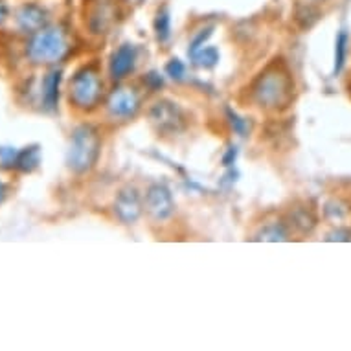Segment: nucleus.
<instances>
[{"mask_svg": "<svg viewBox=\"0 0 351 351\" xmlns=\"http://www.w3.org/2000/svg\"><path fill=\"white\" fill-rule=\"evenodd\" d=\"M48 13L45 8L37 6V4H24L17 12V24L19 28L26 32V34H35L47 26Z\"/></svg>", "mask_w": 351, "mask_h": 351, "instance_id": "9", "label": "nucleus"}, {"mask_svg": "<svg viewBox=\"0 0 351 351\" xmlns=\"http://www.w3.org/2000/svg\"><path fill=\"white\" fill-rule=\"evenodd\" d=\"M4 197H6V186L0 182V202L4 201Z\"/></svg>", "mask_w": 351, "mask_h": 351, "instance_id": "24", "label": "nucleus"}, {"mask_svg": "<svg viewBox=\"0 0 351 351\" xmlns=\"http://www.w3.org/2000/svg\"><path fill=\"white\" fill-rule=\"evenodd\" d=\"M144 206L151 217L156 221H166L175 212V201H173L171 191L164 184H153L145 193Z\"/></svg>", "mask_w": 351, "mask_h": 351, "instance_id": "6", "label": "nucleus"}, {"mask_svg": "<svg viewBox=\"0 0 351 351\" xmlns=\"http://www.w3.org/2000/svg\"><path fill=\"white\" fill-rule=\"evenodd\" d=\"M155 32L156 39L160 40V43H166L169 39V35H171V15H169L167 8H162L160 12L156 13Z\"/></svg>", "mask_w": 351, "mask_h": 351, "instance_id": "15", "label": "nucleus"}, {"mask_svg": "<svg viewBox=\"0 0 351 351\" xmlns=\"http://www.w3.org/2000/svg\"><path fill=\"white\" fill-rule=\"evenodd\" d=\"M40 164V149L39 145H32V147H26V149L19 151L17 158V169L24 173L34 171L35 167Z\"/></svg>", "mask_w": 351, "mask_h": 351, "instance_id": "13", "label": "nucleus"}, {"mask_svg": "<svg viewBox=\"0 0 351 351\" xmlns=\"http://www.w3.org/2000/svg\"><path fill=\"white\" fill-rule=\"evenodd\" d=\"M114 210L120 221H123L127 225L134 223L142 213V199H140L138 190L133 186H127V188L120 190V193L116 195Z\"/></svg>", "mask_w": 351, "mask_h": 351, "instance_id": "8", "label": "nucleus"}, {"mask_svg": "<svg viewBox=\"0 0 351 351\" xmlns=\"http://www.w3.org/2000/svg\"><path fill=\"white\" fill-rule=\"evenodd\" d=\"M107 109L114 118H133L140 110V96L133 88H116L110 94Z\"/></svg>", "mask_w": 351, "mask_h": 351, "instance_id": "7", "label": "nucleus"}, {"mask_svg": "<svg viewBox=\"0 0 351 351\" xmlns=\"http://www.w3.org/2000/svg\"><path fill=\"white\" fill-rule=\"evenodd\" d=\"M230 118H232V125H234V129H236L237 133L243 134L245 131H247V123H245V121H243L241 118L236 114V112H234V114L230 112Z\"/></svg>", "mask_w": 351, "mask_h": 351, "instance_id": "22", "label": "nucleus"}, {"mask_svg": "<svg viewBox=\"0 0 351 351\" xmlns=\"http://www.w3.org/2000/svg\"><path fill=\"white\" fill-rule=\"evenodd\" d=\"M112 21H114L112 6L104 2V4H98L93 15H90V28L94 29V34H104L105 29L112 24Z\"/></svg>", "mask_w": 351, "mask_h": 351, "instance_id": "12", "label": "nucleus"}, {"mask_svg": "<svg viewBox=\"0 0 351 351\" xmlns=\"http://www.w3.org/2000/svg\"><path fill=\"white\" fill-rule=\"evenodd\" d=\"M287 236V228L282 223H271V225L263 226L258 239H261V241H285Z\"/></svg>", "mask_w": 351, "mask_h": 351, "instance_id": "16", "label": "nucleus"}, {"mask_svg": "<svg viewBox=\"0 0 351 351\" xmlns=\"http://www.w3.org/2000/svg\"><path fill=\"white\" fill-rule=\"evenodd\" d=\"M166 74L169 75V77H173V80H182L186 74V66L182 64V61H179V59H171V61L166 64Z\"/></svg>", "mask_w": 351, "mask_h": 351, "instance_id": "20", "label": "nucleus"}, {"mask_svg": "<svg viewBox=\"0 0 351 351\" xmlns=\"http://www.w3.org/2000/svg\"><path fill=\"white\" fill-rule=\"evenodd\" d=\"M191 58H193L195 64H199V66H202V69H212V66L217 64L219 52L215 50V48L208 47V48H201V50H199L197 53H193Z\"/></svg>", "mask_w": 351, "mask_h": 351, "instance_id": "18", "label": "nucleus"}, {"mask_svg": "<svg viewBox=\"0 0 351 351\" xmlns=\"http://www.w3.org/2000/svg\"><path fill=\"white\" fill-rule=\"evenodd\" d=\"M61 70H52L43 80V107L47 110H56L59 101V85H61Z\"/></svg>", "mask_w": 351, "mask_h": 351, "instance_id": "11", "label": "nucleus"}, {"mask_svg": "<svg viewBox=\"0 0 351 351\" xmlns=\"http://www.w3.org/2000/svg\"><path fill=\"white\" fill-rule=\"evenodd\" d=\"M66 52V35L59 28H43L35 32L28 45V58L35 63H58Z\"/></svg>", "mask_w": 351, "mask_h": 351, "instance_id": "4", "label": "nucleus"}, {"mask_svg": "<svg viewBox=\"0 0 351 351\" xmlns=\"http://www.w3.org/2000/svg\"><path fill=\"white\" fill-rule=\"evenodd\" d=\"M291 219H293V225L298 226L302 232L311 230L313 226H315V221H317L311 210H307V208H296L291 213Z\"/></svg>", "mask_w": 351, "mask_h": 351, "instance_id": "17", "label": "nucleus"}, {"mask_svg": "<svg viewBox=\"0 0 351 351\" xmlns=\"http://www.w3.org/2000/svg\"><path fill=\"white\" fill-rule=\"evenodd\" d=\"M136 64V48L133 45H121L110 59V77L123 80L134 70Z\"/></svg>", "mask_w": 351, "mask_h": 351, "instance_id": "10", "label": "nucleus"}, {"mask_svg": "<svg viewBox=\"0 0 351 351\" xmlns=\"http://www.w3.org/2000/svg\"><path fill=\"white\" fill-rule=\"evenodd\" d=\"M348 45H350V35L346 29H342L337 35V43H335V74H340L346 64V56H348Z\"/></svg>", "mask_w": 351, "mask_h": 351, "instance_id": "14", "label": "nucleus"}, {"mask_svg": "<svg viewBox=\"0 0 351 351\" xmlns=\"http://www.w3.org/2000/svg\"><path fill=\"white\" fill-rule=\"evenodd\" d=\"M149 118L153 121V125L158 129V133L164 134H175L182 131L184 127V114L182 110L171 101L162 99L153 105V109L149 112Z\"/></svg>", "mask_w": 351, "mask_h": 351, "instance_id": "5", "label": "nucleus"}, {"mask_svg": "<svg viewBox=\"0 0 351 351\" xmlns=\"http://www.w3.org/2000/svg\"><path fill=\"white\" fill-rule=\"evenodd\" d=\"M101 93H104V81L99 77V70L94 64L77 70L70 81V101L77 109H94L101 99Z\"/></svg>", "mask_w": 351, "mask_h": 351, "instance_id": "3", "label": "nucleus"}, {"mask_svg": "<svg viewBox=\"0 0 351 351\" xmlns=\"http://www.w3.org/2000/svg\"><path fill=\"white\" fill-rule=\"evenodd\" d=\"M8 17V6L4 4V2H0V24L4 23Z\"/></svg>", "mask_w": 351, "mask_h": 351, "instance_id": "23", "label": "nucleus"}, {"mask_svg": "<svg viewBox=\"0 0 351 351\" xmlns=\"http://www.w3.org/2000/svg\"><path fill=\"white\" fill-rule=\"evenodd\" d=\"M19 151L15 147H0V166L4 169H12L17 167Z\"/></svg>", "mask_w": 351, "mask_h": 351, "instance_id": "19", "label": "nucleus"}, {"mask_svg": "<svg viewBox=\"0 0 351 351\" xmlns=\"http://www.w3.org/2000/svg\"><path fill=\"white\" fill-rule=\"evenodd\" d=\"M293 75L282 63L271 64L252 85L254 101L269 110L287 109L293 101Z\"/></svg>", "mask_w": 351, "mask_h": 351, "instance_id": "1", "label": "nucleus"}, {"mask_svg": "<svg viewBox=\"0 0 351 351\" xmlns=\"http://www.w3.org/2000/svg\"><path fill=\"white\" fill-rule=\"evenodd\" d=\"M101 142L98 131L90 125L77 127L70 138V147L66 153V164L74 173H85L93 169L98 162Z\"/></svg>", "mask_w": 351, "mask_h": 351, "instance_id": "2", "label": "nucleus"}, {"mask_svg": "<svg viewBox=\"0 0 351 351\" xmlns=\"http://www.w3.org/2000/svg\"><path fill=\"white\" fill-rule=\"evenodd\" d=\"M210 35H212V28L201 29V32H199V35H197L195 39H193V43H191V48H190L191 56L199 52L201 48H204V43H206Z\"/></svg>", "mask_w": 351, "mask_h": 351, "instance_id": "21", "label": "nucleus"}]
</instances>
